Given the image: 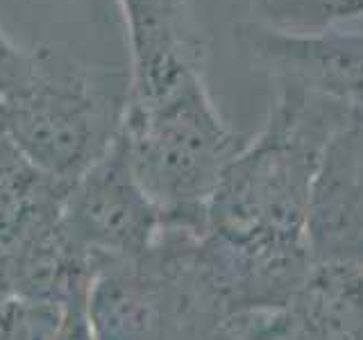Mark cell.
<instances>
[{"mask_svg":"<svg viewBox=\"0 0 363 340\" xmlns=\"http://www.w3.org/2000/svg\"><path fill=\"white\" fill-rule=\"evenodd\" d=\"M359 116L323 96L277 86L268 118L238 147L207 204L202 254L234 317L289 309L311 275L306 215L325 150Z\"/></svg>","mask_w":363,"mask_h":340,"instance_id":"6da1fadb","label":"cell"},{"mask_svg":"<svg viewBox=\"0 0 363 340\" xmlns=\"http://www.w3.org/2000/svg\"><path fill=\"white\" fill-rule=\"evenodd\" d=\"M118 141L164 225L204 234L207 204L238 139L196 73L150 98H128Z\"/></svg>","mask_w":363,"mask_h":340,"instance_id":"7a4b0ae2","label":"cell"},{"mask_svg":"<svg viewBox=\"0 0 363 340\" xmlns=\"http://www.w3.org/2000/svg\"><path fill=\"white\" fill-rule=\"evenodd\" d=\"M202 234L164 225L143 254L102 268L89 290L98 340H241L207 272Z\"/></svg>","mask_w":363,"mask_h":340,"instance_id":"3957f363","label":"cell"},{"mask_svg":"<svg viewBox=\"0 0 363 340\" xmlns=\"http://www.w3.org/2000/svg\"><path fill=\"white\" fill-rule=\"evenodd\" d=\"M32 55L28 89L0 109V136L43 173L73 184L116 141L130 75L118 79L60 43H41Z\"/></svg>","mask_w":363,"mask_h":340,"instance_id":"277c9868","label":"cell"},{"mask_svg":"<svg viewBox=\"0 0 363 340\" xmlns=\"http://www.w3.org/2000/svg\"><path fill=\"white\" fill-rule=\"evenodd\" d=\"M60 227L94 272L143 254L164 230V213L136 181L118 141L68 188Z\"/></svg>","mask_w":363,"mask_h":340,"instance_id":"5b68a950","label":"cell"},{"mask_svg":"<svg viewBox=\"0 0 363 340\" xmlns=\"http://www.w3.org/2000/svg\"><path fill=\"white\" fill-rule=\"evenodd\" d=\"M234 41L277 86H295L363 113V32H298L243 21Z\"/></svg>","mask_w":363,"mask_h":340,"instance_id":"8992f818","label":"cell"},{"mask_svg":"<svg viewBox=\"0 0 363 340\" xmlns=\"http://www.w3.org/2000/svg\"><path fill=\"white\" fill-rule=\"evenodd\" d=\"M306 247L313 266L363 268V128L361 113L340 130L313 179Z\"/></svg>","mask_w":363,"mask_h":340,"instance_id":"52a82bcc","label":"cell"},{"mask_svg":"<svg viewBox=\"0 0 363 340\" xmlns=\"http://www.w3.org/2000/svg\"><path fill=\"white\" fill-rule=\"evenodd\" d=\"M130 39L128 98H147L202 73L204 43L186 0H118Z\"/></svg>","mask_w":363,"mask_h":340,"instance_id":"ba28073f","label":"cell"},{"mask_svg":"<svg viewBox=\"0 0 363 340\" xmlns=\"http://www.w3.org/2000/svg\"><path fill=\"white\" fill-rule=\"evenodd\" d=\"M71 184L43 173L0 136V252L32 230L60 218Z\"/></svg>","mask_w":363,"mask_h":340,"instance_id":"9c48e42d","label":"cell"},{"mask_svg":"<svg viewBox=\"0 0 363 340\" xmlns=\"http://www.w3.org/2000/svg\"><path fill=\"white\" fill-rule=\"evenodd\" d=\"M0 340H98L89 298L7 300L0 306Z\"/></svg>","mask_w":363,"mask_h":340,"instance_id":"30bf717a","label":"cell"},{"mask_svg":"<svg viewBox=\"0 0 363 340\" xmlns=\"http://www.w3.org/2000/svg\"><path fill=\"white\" fill-rule=\"evenodd\" d=\"M257 21L272 28L315 32L363 18V0H255Z\"/></svg>","mask_w":363,"mask_h":340,"instance_id":"8fae6325","label":"cell"},{"mask_svg":"<svg viewBox=\"0 0 363 340\" xmlns=\"http://www.w3.org/2000/svg\"><path fill=\"white\" fill-rule=\"evenodd\" d=\"M34 71L32 50H23L0 30V109L11 105L28 89Z\"/></svg>","mask_w":363,"mask_h":340,"instance_id":"7c38bea8","label":"cell"},{"mask_svg":"<svg viewBox=\"0 0 363 340\" xmlns=\"http://www.w3.org/2000/svg\"><path fill=\"white\" fill-rule=\"evenodd\" d=\"M359 277H361V286H363V268L359 270Z\"/></svg>","mask_w":363,"mask_h":340,"instance_id":"4fadbf2b","label":"cell"},{"mask_svg":"<svg viewBox=\"0 0 363 340\" xmlns=\"http://www.w3.org/2000/svg\"><path fill=\"white\" fill-rule=\"evenodd\" d=\"M361 128H363V113H361Z\"/></svg>","mask_w":363,"mask_h":340,"instance_id":"5bb4252c","label":"cell"}]
</instances>
